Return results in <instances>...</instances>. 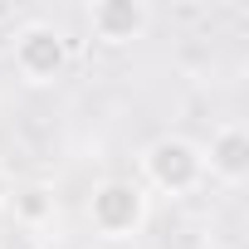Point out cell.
<instances>
[{
	"mask_svg": "<svg viewBox=\"0 0 249 249\" xmlns=\"http://www.w3.org/2000/svg\"><path fill=\"white\" fill-rule=\"evenodd\" d=\"M83 215H88V230H93L98 239H107V244H132V239L147 230V220H152V196H147V186L132 181V176H107V181H98V186L88 191Z\"/></svg>",
	"mask_w": 249,
	"mask_h": 249,
	"instance_id": "6da1fadb",
	"label": "cell"
},
{
	"mask_svg": "<svg viewBox=\"0 0 249 249\" xmlns=\"http://www.w3.org/2000/svg\"><path fill=\"white\" fill-rule=\"evenodd\" d=\"M142 166V186L147 196H171V200H186L205 186V157H200V142L181 137V132H161L142 147L137 157Z\"/></svg>",
	"mask_w": 249,
	"mask_h": 249,
	"instance_id": "7a4b0ae2",
	"label": "cell"
},
{
	"mask_svg": "<svg viewBox=\"0 0 249 249\" xmlns=\"http://www.w3.org/2000/svg\"><path fill=\"white\" fill-rule=\"evenodd\" d=\"M10 59H15L20 83L49 88V83H59V78L69 73V64H73V39H69L59 25H49V20H30V25L15 30Z\"/></svg>",
	"mask_w": 249,
	"mask_h": 249,
	"instance_id": "3957f363",
	"label": "cell"
},
{
	"mask_svg": "<svg viewBox=\"0 0 249 249\" xmlns=\"http://www.w3.org/2000/svg\"><path fill=\"white\" fill-rule=\"evenodd\" d=\"M83 25H88V35L98 44L127 49V44H137V39L152 35L157 10L147 5V0H93V5L83 10Z\"/></svg>",
	"mask_w": 249,
	"mask_h": 249,
	"instance_id": "277c9868",
	"label": "cell"
},
{
	"mask_svg": "<svg viewBox=\"0 0 249 249\" xmlns=\"http://www.w3.org/2000/svg\"><path fill=\"white\" fill-rule=\"evenodd\" d=\"M205 157V181L225 186V191H239L249 181V132L239 122H225V127L210 132V142L200 147Z\"/></svg>",
	"mask_w": 249,
	"mask_h": 249,
	"instance_id": "5b68a950",
	"label": "cell"
},
{
	"mask_svg": "<svg viewBox=\"0 0 249 249\" xmlns=\"http://www.w3.org/2000/svg\"><path fill=\"white\" fill-rule=\"evenodd\" d=\"M10 215H15L20 230L44 234V230H54V220H59V191H54L49 181H25V186H15V196H10Z\"/></svg>",
	"mask_w": 249,
	"mask_h": 249,
	"instance_id": "8992f818",
	"label": "cell"
},
{
	"mask_svg": "<svg viewBox=\"0 0 249 249\" xmlns=\"http://www.w3.org/2000/svg\"><path fill=\"white\" fill-rule=\"evenodd\" d=\"M10 196H15V181H10V171L0 166V215L10 210Z\"/></svg>",
	"mask_w": 249,
	"mask_h": 249,
	"instance_id": "52a82bcc",
	"label": "cell"
},
{
	"mask_svg": "<svg viewBox=\"0 0 249 249\" xmlns=\"http://www.w3.org/2000/svg\"><path fill=\"white\" fill-rule=\"evenodd\" d=\"M0 234H5V225H0Z\"/></svg>",
	"mask_w": 249,
	"mask_h": 249,
	"instance_id": "ba28073f",
	"label": "cell"
}]
</instances>
